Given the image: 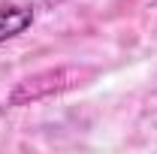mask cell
Returning a JSON list of instances; mask_svg holds the SVG:
<instances>
[{
  "label": "cell",
  "instance_id": "1",
  "mask_svg": "<svg viewBox=\"0 0 157 154\" xmlns=\"http://www.w3.org/2000/svg\"><path fill=\"white\" fill-rule=\"evenodd\" d=\"M30 24H33V6H18V3L0 6V42L24 33Z\"/></svg>",
  "mask_w": 157,
  "mask_h": 154
}]
</instances>
